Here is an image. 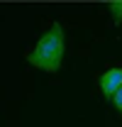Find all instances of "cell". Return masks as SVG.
<instances>
[{"instance_id":"obj_1","label":"cell","mask_w":122,"mask_h":127,"mask_svg":"<svg viewBox=\"0 0 122 127\" xmlns=\"http://www.w3.org/2000/svg\"><path fill=\"white\" fill-rule=\"evenodd\" d=\"M61 59H63V27L59 22L51 25V30L37 42V47L27 54V61L42 71L56 73L61 68Z\"/></svg>"},{"instance_id":"obj_2","label":"cell","mask_w":122,"mask_h":127,"mask_svg":"<svg viewBox=\"0 0 122 127\" xmlns=\"http://www.w3.org/2000/svg\"><path fill=\"white\" fill-rule=\"evenodd\" d=\"M120 88H122V68H110L100 76V91L107 100H112Z\"/></svg>"},{"instance_id":"obj_3","label":"cell","mask_w":122,"mask_h":127,"mask_svg":"<svg viewBox=\"0 0 122 127\" xmlns=\"http://www.w3.org/2000/svg\"><path fill=\"white\" fill-rule=\"evenodd\" d=\"M107 7H110V15H112V20L120 25V22H122V0H112Z\"/></svg>"},{"instance_id":"obj_4","label":"cell","mask_w":122,"mask_h":127,"mask_svg":"<svg viewBox=\"0 0 122 127\" xmlns=\"http://www.w3.org/2000/svg\"><path fill=\"white\" fill-rule=\"evenodd\" d=\"M112 105H115V108L122 112V88L117 91V93H115V98H112Z\"/></svg>"}]
</instances>
